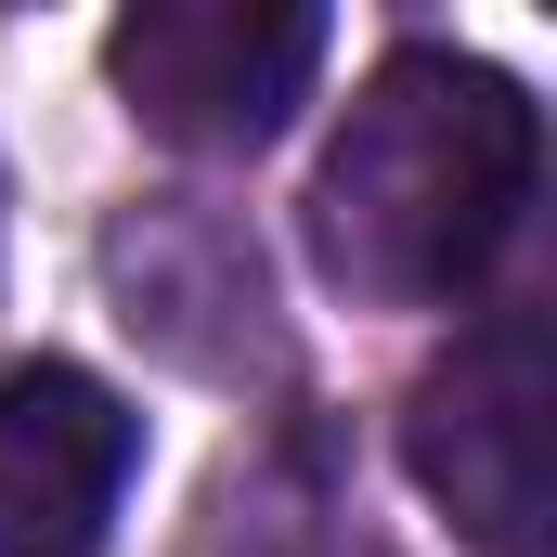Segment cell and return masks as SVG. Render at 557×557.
Segmentation results:
<instances>
[{"label": "cell", "instance_id": "obj_2", "mask_svg": "<svg viewBox=\"0 0 557 557\" xmlns=\"http://www.w3.org/2000/svg\"><path fill=\"white\" fill-rule=\"evenodd\" d=\"M403 454H416L428 506L480 557H545L557 545V337H545V311H480L416 376Z\"/></svg>", "mask_w": 557, "mask_h": 557}, {"label": "cell", "instance_id": "obj_4", "mask_svg": "<svg viewBox=\"0 0 557 557\" xmlns=\"http://www.w3.org/2000/svg\"><path fill=\"white\" fill-rule=\"evenodd\" d=\"M131 493V403L78 363H0V557H91Z\"/></svg>", "mask_w": 557, "mask_h": 557}, {"label": "cell", "instance_id": "obj_1", "mask_svg": "<svg viewBox=\"0 0 557 557\" xmlns=\"http://www.w3.org/2000/svg\"><path fill=\"white\" fill-rule=\"evenodd\" d=\"M532 169H545V117L506 65L480 52H389L350 117L311 169V260L350 285V298H389V311H428V298H467L519 247L532 221Z\"/></svg>", "mask_w": 557, "mask_h": 557}, {"label": "cell", "instance_id": "obj_3", "mask_svg": "<svg viewBox=\"0 0 557 557\" xmlns=\"http://www.w3.org/2000/svg\"><path fill=\"white\" fill-rule=\"evenodd\" d=\"M117 91L156 143H195V156H247L273 143L311 78H324V13L311 0H143L104 39Z\"/></svg>", "mask_w": 557, "mask_h": 557}]
</instances>
